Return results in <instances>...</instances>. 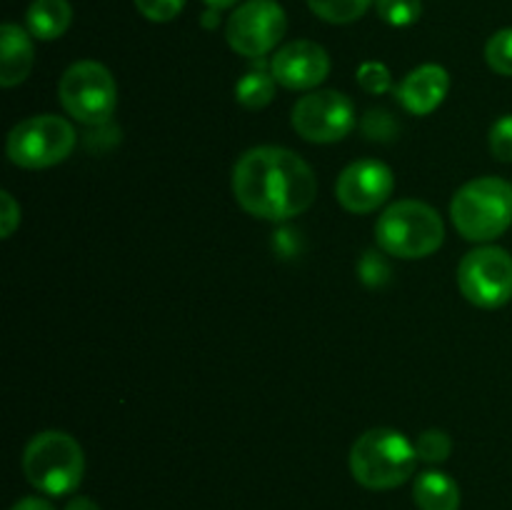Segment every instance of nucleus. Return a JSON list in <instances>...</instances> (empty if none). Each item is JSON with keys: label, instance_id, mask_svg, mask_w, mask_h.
Instances as JSON below:
<instances>
[{"label": "nucleus", "instance_id": "1", "mask_svg": "<svg viewBox=\"0 0 512 510\" xmlns=\"http://www.w3.org/2000/svg\"><path fill=\"white\" fill-rule=\"evenodd\" d=\"M233 195L240 208L255 218L290 220L315 203L318 178L293 150L258 145L235 163Z\"/></svg>", "mask_w": 512, "mask_h": 510}, {"label": "nucleus", "instance_id": "2", "mask_svg": "<svg viewBox=\"0 0 512 510\" xmlns=\"http://www.w3.org/2000/svg\"><path fill=\"white\" fill-rule=\"evenodd\" d=\"M418 465L415 443L393 428L365 430L350 448V473L368 490L403 485Z\"/></svg>", "mask_w": 512, "mask_h": 510}, {"label": "nucleus", "instance_id": "3", "mask_svg": "<svg viewBox=\"0 0 512 510\" xmlns=\"http://www.w3.org/2000/svg\"><path fill=\"white\" fill-rule=\"evenodd\" d=\"M450 218L458 233L473 243H490L512 225V183L503 178H475L455 193Z\"/></svg>", "mask_w": 512, "mask_h": 510}, {"label": "nucleus", "instance_id": "4", "mask_svg": "<svg viewBox=\"0 0 512 510\" xmlns=\"http://www.w3.org/2000/svg\"><path fill=\"white\" fill-rule=\"evenodd\" d=\"M380 250L403 260L428 258L443 245L445 225L438 210L420 200L388 205L375 223Z\"/></svg>", "mask_w": 512, "mask_h": 510}, {"label": "nucleus", "instance_id": "5", "mask_svg": "<svg viewBox=\"0 0 512 510\" xmlns=\"http://www.w3.org/2000/svg\"><path fill=\"white\" fill-rule=\"evenodd\" d=\"M23 473L45 495H68L80 485L85 455L78 440L60 430L38 433L23 453Z\"/></svg>", "mask_w": 512, "mask_h": 510}, {"label": "nucleus", "instance_id": "6", "mask_svg": "<svg viewBox=\"0 0 512 510\" xmlns=\"http://www.w3.org/2000/svg\"><path fill=\"white\" fill-rule=\"evenodd\" d=\"M75 128L60 115H33L8 133L5 153L18 168L43 170L63 163L75 148Z\"/></svg>", "mask_w": 512, "mask_h": 510}, {"label": "nucleus", "instance_id": "7", "mask_svg": "<svg viewBox=\"0 0 512 510\" xmlns=\"http://www.w3.org/2000/svg\"><path fill=\"white\" fill-rule=\"evenodd\" d=\"M60 105L83 125H103L118 105V85L110 70L95 60H80L63 73L58 83Z\"/></svg>", "mask_w": 512, "mask_h": 510}, {"label": "nucleus", "instance_id": "8", "mask_svg": "<svg viewBox=\"0 0 512 510\" xmlns=\"http://www.w3.org/2000/svg\"><path fill=\"white\" fill-rule=\"evenodd\" d=\"M458 288L478 308H503L512 300V255L498 245L470 250L458 265Z\"/></svg>", "mask_w": 512, "mask_h": 510}, {"label": "nucleus", "instance_id": "9", "mask_svg": "<svg viewBox=\"0 0 512 510\" xmlns=\"http://www.w3.org/2000/svg\"><path fill=\"white\" fill-rule=\"evenodd\" d=\"M285 28L288 18L283 5L275 0H248L235 8L225 23V40L238 55L258 60L275 50Z\"/></svg>", "mask_w": 512, "mask_h": 510}, {"label": "nucleus", "instance_id": "10", "mask_svg": "<svg viewBox=\"0 0 512 510\" xmlns=\"http://www.w3.org/2000/svg\"><path fill=\"white\" fill-rule=\"evenodd\" d=\"M290 120L308 143H338L355 128V105L338 90H310L293 105Z\"/></svg>", "mask_w": 512, "mask_h": 510}, {"label": "nucleus", "instance_id": "11", "mask_svg": "<svg viewBox=\"0 0 512 510\" xmlns=\"http://www.w3.org/2000/svg\"><path fill=\"white\" fill-rule=\"evenodd\" d=\"M395 188V175L380 160H355L340 173L335 198L348 213L365 215L388 203Z\"/></svg>", "mask_w": 512, "mask_h": 510}, {"label": "nucleus", "instance_id": "12", "mask_svg": "<svg viewBox=\"0 0 512 510\" xmlns=\"http://www.w3.org/2000/svg\"><path fill=\"white\" fill-rule=\"evenodd\" d=\"M270 73L288 90H313L328 78L330 58L313 40H293L273 55Z\"/></svg>", "mask_w": 512, "mask_h": 510}, {"label": "nucleus", "instance_id": "13", "mask_svg": "<svg viewBox=\"0 0 512 510\" xmlns=\"http://www.w3.org/2000/svg\"><path fill=\"white\" fill-rule=\"evenodd\" d=\"M450 90V75L443 65L425 63L410 70L398 88L403 108L413 115H430L445 100Z\"/></svg>", "mask_w": 512, "mask_h": 510}, {"label": "nucleus", "instance_id": "14", "mask_svg": "<svg viewBox=\"0 0 512 510\" xmlns=\"http://www.w3.org/2000/svg\"><path fill=\"white\" fill-rule=\"evenodd\" d=\"M35 63V48L28 30L15 23L0 28V85L15 88L30 75Z\"/></svg>", "mask_w": 512, "mask_h": 510}, {"label": "nucleus", "instance_id": "15", "mask_svg": "<svg viewBox=\"0 0 512 510\" xmlns=\"http://www.w3.org/2000/svg\"><path fill=\"white\" fill-rule=\"evenodd\" d=\"M70 23H73V8L68 0H33L25 13L28 33L38 40L60 38Z\"/></svg>", "mask_w": 512, "mask_h": 510}, {"label": "nucleus", "instance_id": "16", "mask_svg": "<svg viewBox=\"0 0 512 510\" xmlns=\"http://www.w3.org/2000/svg\"><path fill=\"white\" fill-rule=\"evenodd\" d=\"M413 500L420 510H458L460 488L448 473L428 470L420 473L413 485Z\"/></svg>", "mask_w": 512, "mask_h": 510}, {"label": "nucleus", "instance_id": "17", "mask_svg": "<svg viewBox=\"0 0 512 510\" xmlns=\"http://www.w3.org/2000/svg\"><path fill=\"white\" fill-rule=\"evenodd\" d=\"M275 85H278V80L273 78V73L260 65V68L248 70V73L235 83V98H238V103L243 105V108L260 110L265 108V105H270V100L275 98Z\"/></svg>", "mask_w": 512, "mask_h": 510}, {"label": "nucleus", "instance_id": "18", "mask_svg": "<svg viewBox=\"0 0 512 510\" xmlns=\"http://www.w3.org/2000/svg\"><path fill=\"white\" fill-rule=\"evenodd\" d=\"M373 0H308V8L318 15L320 20L333 25L355 23L368 13Z\"/></svg>", "mask_w": 512, "mask_h": 510}, {"label": "nucleus", "instance_id": "19", "mask_svg": "<svg viewBox=\"0 0 512 510\" xmlns=\"http://www.w3.org/2000/svg\"><path fill=\"white\" fill-rule=\"evenodd\" d=\"M375 10L393 28H408L423 15V0H375Z\"/></svg>", "mask_w": 512, "mask_h": 510}, {"label": "nucleus", "instance_id": "20", "mask_svg": "<svg viewBox=\"0 0 512 510\" xmlns=\"http://www.w3.org/2000/svg\"><path fill=\"white\" fill-rule=\"evenodd\" d=\"M415 453H418V460H425V463H443L453 453V440H450V435L445 430L430 428L418 435V440H415Z\"/></svg>", "mask_w": 512, "mask_h": 510}, {"label": "nucleus", "instance_id": "21", "mask_svg": "<svg viewBox=\"0 0 512 510\" xmlns=\"http://www.w3.org/2000/svg\"><path fill=\"white\" fill-rule=\"evenodd\" d=\"M485 60L498 75L512 78V28H503L490 35L485 45Z\"/></svg>", "mask_w": 512, "mask_h": 510}, {"label": "nucleus", "instance_id": "22", "mask_svg": "<svg viewBox=\"0 0 512 510\" xmlns=\"http://www.w3.org/2000/svg\"><path fill=\"white\" fill-rule=\"evenodd\" d=\"M358 85L370 95H383L393 88V75H390L388 65L383 63H363L358 68Z\"/></svg>", "mask_w": 512, "mask_h": 510}, {"label": "nucleus", "instance_id": "23", "mask_svg": "<svg viewBox=\"0 0 512 510\" xmlns=\"http://www.w3.org/2000/svg\"><path fill=\"white\" fill-rule=\"evenodd\" d=\"M490 153L500 163H512V115L495 120L490 128Z\"/></svg>", "mask_w": 512, "mask_h": 510}, {"label": "nucleus", "instance_id": "24", "mask_svg": "<svg viewBox=\"0 0 512 510\" xmlns=\"http://www.w3.org/2000/svg\"><path fill=\"white\" fill-rule=\"evenodd\" d=\"M133 3L143 18L153 20V23H168V20L178 18L185 0H133Z\"/></svg>", "mask_w": 512, "mask_h": 510}, {"label": "nucleus", "instance_id": "25", "mask_svg": "<svg viewBox=\"0 0 512 510\" xmlns=\"http://www.w3.org/2000/svg\"><path fill=\"white\" fill-rule=\"evenodd\" d=\"M358 273L368 285H380L388 280L390 268L385 258H380V253H365L363 260L358 263Z\"/></svg>", "mask_w": 512, "mask_h": 510}, {"label": "nucleus", "instance_id": "26", "mask_svg": "<svg viewBox=\"0 0 512 510\" xmlns=\"http://www.w3.org/2000/svg\"><path fill=\"white\" fill-rule=\"evenodd\" d=\"M20 225V205L8 190L0 193V238H10Z\"/></svg>", "mask_w": 512, "mask_h": 510}, {"label": "nucleus", "instance_id": "27", "mask_svg": "<svg viewBox=\"0 0 512 510\" xmlns=\"http://www.w3.org/2000/svg\"><path fill=\"white\" fill-rule=\"evenodd\" d=\"M10 510H55V508L43 498H23L18 500Z\"/></svg>", "mask_w": 512, "mask_h": 510}, {"label": "nucleus", "instance_id": "28", "mask_svg": "<svg viewBox=\"0 0 512 510\" xmlns=\"http://www.w3.org/2000/svg\"><path fill=\"white\" fill-rule=\"evenodd\" d=\"M65 510H100V508L95 500L85 498V495H78V498H73L68 505H65Z\"/></svg>", "mask_w": 512, "mask_h": 510}, {"label": "nucleus", "instance_id": "29", "mask_svg": "<svg viewBox=\"0 0 512 510\" xmlns=\"http://www.w3.org/2000/svg\"><path fill=\"white\" fill-rule=\"evenodd\" d=\"M205 3H208V8H213V10H225V8H233L235 3H238V0H205Z\"/></svg>", "mask_w": 512, "mask_h": 510}]
</instances>
